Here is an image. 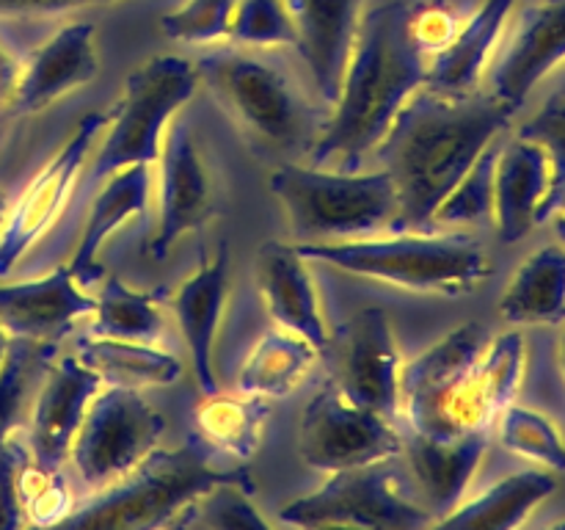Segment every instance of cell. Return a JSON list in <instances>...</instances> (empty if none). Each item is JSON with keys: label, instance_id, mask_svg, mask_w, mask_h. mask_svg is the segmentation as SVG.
<instances>
[{"label": "cell", "instance_id": "32", "mask_svg": "<svg viewBox=\"0 0 565 530\" xmlns=\"http://www.w3.org/2000/svg\"><path fill=\"white\" fill-rule=\"evenodd\" d=\"M163 293L132 290L119 276H108L99 287L94 307L92 335L119 337V340H152L163 331Z\"/></svg>", "mask_w": 565, "mask_h": 530}, {"label": "cell", "instance_id": "41", "mask_svg": "<svg viewBox=\"0 0 565 530\" xmlns=\"http://www.w3.org/2000/svg\"><path fill=\"white\" fill-rule=\"evenodd\" d=\"M28 462L25 442L17 439L14 434L0 442V530L20 528L22 506L20 491H17V478H20L22 464Z\"/></svg>", "mask_w": 565, "mask_h": 530}, {"label": "cell", "instance_id": "4", "mask_svg": "<svg viewBox=\"0 0 565 530\" xmlns=\"http://www.w3.org/2000/svg\"><path fill=\"white\" fill-rule=\"evenodd\" d=\"M296 246L307 259L417 293L461 296L472 293L491 274L486 248L467 235L345 237L301 241Z\"/></svg>", "mask_w": 565, "mask_h": 530}, {"label": "cell", "instance_id": "13", "mask_svg": "<svg viewBox=\"0 0 565 530\" xmlns=\"http://www.w3.org/2000/svg\"><path fill=\"white\" fill-rule=\"evenodd\" d=\"M105 121H108V114H99V110L83 116L70 141L53 155V160L25 188L17 208L6 219L3 232H0V276L9 274L17 259L55 224L72 188H75L83 160L92 152V144L97 141L99 132L105 130Z\"/></svg>", "mask_w": 565, "mask_h": 530}, {"label": "cell", "instance_id": "7", "mask_svg": "<svg viewBox=\"0 0 565 530\" xmlns=\"http://www.w3.org/2000/svg\"><path fill=\"white\" fill-rule=\"evenodd\" d=\"M196 66L180 55H154L143 61L125 83L119 105L105 121V141L92 163V177H108L132 163L160 158L171 116L193 97Z\"/></svg>", "mask_w": 565, "mask_h": 530}, {"label": "cell", "instance_id": "25", "mask_svg": "<svg viewBox=\"0 0 565 530\" xmlns=\"http://www.w3.org/2000/svg\"><path fill=\"white\" fill-rule=\"evenodd\" d=\"M149 188H152L149 163H132L108 174V182H105V188L97 193L92 210H88V221L81 235V243H77L75 254H72L70 271L77 285L92 287L103 279L99 248L127 219L147 213Z\"/></svg>", "mask_w": 565, "mask_h": 530}, {"label": "cell", "instance_id": "47", "mask_svg": "<svg viewBox=\"0 0 565 530\" xmlns=\"http://www.w3.org/2000/svg\"><path fill=\"white\" fill-rule=\"evenodd\" d=\"M6 219H9V199H6V193L0 191V226L6 224Z\"/></svg>", "mask_w": 565, "mask_h": 530}, {"label": "cell", "instance_id": "28", "mask_svg": "<svg viewBox=\"0 0 565 530\" xmlns=\"http://www.w3.org/2000/svg\"><path fill=\"white\" fill-rule=\"evenodd\" d=\"M77 359L110 386H163L182 375V362L174 353L147 346L143 340L88 335L77 342Z\"/></svg>", "mask_w": 565, "mask_h": 530}, {"label": "cell", "instance_id": "45", "mask_svg": "<svg viewBox=\"0 0 565 530\" xmlns=\"http://www.w3.org/2000/svg\"><path fill=\"white\" fill-rule=\"evenodd\" d=\"M555 235L561 237V243L565 246V202L555 210Z\"/></svg>", "mask_w": 565, "mask_h": 530}, {"label": "cell", "instance_id": "18", "mask_svg": "<svg viewBox=\"0 0 565 530\" xmlns=\"http://www.w3.org/2000/svg\"><path fill=\"white\" fill-rule=\"evenodd\" d=\"M254 274L270 318L281 329L301 335L318 351H326L331 331L320 312V298L307 268V257L298 252L296 243H265L254 259Z\"/></svg>", "mask_w": 565, "mask_h": 530}, {"label": "cell", "instance_id": "12", "mask_svg": "<svg viewBox=\"0 0 565 530\" xmlns=\"http://www.w3.org/2000/svg\"><path fill=\"white\" fill-rule=\"evenodd\" d=\"M334 384L364 409L392 420L401 409V348L381 307H364L331 337Z\"/></svg>", "mask_w": 565, "mask_h": 530}, {"label": "cell", "instance_id": "31", "mask_svg": "<svg viewBox=\"0 0 565 530\" xmlns=\"http://www.w3.org/2000/svg\"><path fill=\"white\" fill-rule=\"evenodd\" d=\"M486 346H489L486 326L463 324L452 329L436 346H430L428 351L412 359L406 368H401V401L406 403L414 398L430 395V392L456 381L483 357Z\"/></svg>", "mask_w": 565, "mask_h": 530}, {"label": "cell", "instance_id": "35", "mask_svg": "<svg viewBox=\"0 0 565 530\" xmlns=\"http://www.w3.org/2000/svg\"><path fill=\"white\" fill-rule=\"evenodd\" d=\"M254 486L246 484H218L199 495L174 528H226V530H268L270 522L254 508Z\"/></svg>", "mask_w": 565, "mask_h": 530}, {"label": "cell", "instance_id": "11", "mask_svg": "<svg viewBox=\"0 0 565 530\" xmlns=\"http://www.w3.org/2000/svg\"><path fill=\"white\" fill-rule=\"evenodd\" d=\"M403 453V436L373 409L353 403L331 381L309 401L298 428V456L320 473L364 467Z\"/></svg>", "mask_w": 565, "mask_h": 530}, {"label": "cell", "instance_id": "26", "mask_svg": "<svg viewBox=\"0 0 565 530\" xmlns=\"http://www.w3.org/2000/svg\"><path fill=\"white\" fill-rule=\"evenodd\" d=\"M500 315L511 326H555L565 320V246L550 243L530 254L513 274Z\"/></svg>", "mask_w": 565, "mask_h": 530}, {"label": "cell", "instance_id": "23", "mask_svg": "<svg viewBox=\"0 0 565 530\" xmlns=\"http://www.w3.org/2000/svg\"><path fill=\"white\" fill-rule=\"evenodd\" d=\"M486 447H489L486 431H469V434L452 436V439L414 434L412 442H403L414 480L425 497V508L434 513L436 522L450 513L467 495V486L472 484L475 473L483 462Z\"/></svg>", "mask_w": 565, "mask_h": 530}, {"label": "cell", "instance_id": "19", "mask_svg": "<svg viewBox=\"0 0 565 530\" xmlns=\"http://www.w3.org/2000/svg\"><path fill=\"white\" fill-rule=\"evenodd\" d=\"M99 70L92 22H72L47 39L22 64L11 108L17 114H36L64 94L86 86Z\"/></svg>", "mask_w": 565, "mask_h": 530}, {"label": "cell", "instance_id": "42", "mask_svg": "<svg viewBox=\"0 0 565 530\" xmlns=\"http://www.w3.org/2000/svg\"><path fill=\"white\" fill-rule=\"evenodd\" d=\"M412 25H414V33H417L419 44L425 47V53L430 55L450 42L452 33L458 31L461 22H458V17L452 14L450 6L439 3V0H430V3L414 6Z\"/></svg>", "mask_w": 565, "mask_h": 530}, {"label": "cell", "instance_id": "38", "mask_svg": "<svg viewBox=\"0 0 565 530\" xmlns=\"http://www.w3.org/2000/svg\"><path fill=\"white\" fill-rule=\"evenodd\" d=\"M519 136L541 144L550 158V191H546L544 208H541V224L555 215V210L565 202V97H552Z\"/></svg>", "mask_w": 565, "mask_h": 530}, {"label": "cell", "instance_id": "6", "mask_svg": "<svg viewBox=\"0 0 565 530\" xmlns=\"http://www.w3.org/2000/svg\"><path fill=\"white\" fill-rule=\"evenodd\" d=\"M193 66L199 81L235 116L237 125L268 147H298L312 132L307 99L274 61L226 47L202 55Z\"/></svg>", "mask_w": 565, "mask_h": 530}, {"label": "cell", "instance_id": "9", "mask_svg": "<svg viewBox=\"0 0 565 530\" xmlns=\"http://www.w3.org/2000/svg\"><path fill=\"white\" fill-rule=\"evenodd\" d=\"M281 522L298 528H381L414 530L436 524L425 506L397 489V475L386 462L340 469L318 491L281 508Z\"/></svg>", "mask_w": 565, "mask_h": 530}, {"label": "cell", "instance_id": "40", "mask_svg": "<svg viewBox=\"0 0 565 530\" xmlns=\"http://www.w3.org/2000/svg\"><path fill=\"white\" fill-rule=\"evenodd\" d=\"M17 491H20L22 513L33 524H55L70 517L72 491L61 469H47L31 458L22 464Z\"/></svg>", "mask_w": 565, "mask_h": 530}, {"label": "cell", "instance_id": "22", "mask_svg": "<svg viewBox=\"0 0 565 530\" xmlns=\"http://www.w3.org/2000/svg\"><path fill=\"white\" fill-rule=\"evenodd\" d=\"M550 191V158L544 147L516 136L500 147L494 171V221L502 243H516L541 224Z\"/></svg>", "mask_w": 565, "mask_h": 530}, {"label": "cell", "instance_id": "48", "mask_svg": "<svg viewBox=\"0 0 565 530\" xmlns=\"http://www.w3.org/2000/svg\"><path fill=\"white\" fill-rule=\"evenodd\" d=\"M561 368H563V375H565V331H563V340H561Z\"/></svg>", "mask_w": 565, "mask_h": 530}, {"label": "cell", "instance_id": "36", "mask_svg": "<svg viewBox=\"0 0 565 530\" xmlns=\"http://www.w3.org/2000/svg\"><path fill=\"white\" fill-rule=\"evenodd\" d=\"M50 353L53 342L22 340V337L9 340V351L0 362V442L14 431L33 373L47 362Z\"/></svg>", "mask_w": 565, "mask_h": 530}, {"label": "cell", "instance_id": "17", "mask_svg": "<svg viewBox=\"0 0 565 530\" xmlns=\"http://www.w3.org/2000/svg\"><path fill=\"white\" fill-rule=\"evenodd\" d=\"M103 379L77 357H64L47 370L31 417V458L47 469H61L83 423L88 403L97 395Z\"/></svg>", "mask_w": 565, "mask_h": 530}, {"label": "cell", "instance_id": "8", "mask_svg": "<svg viewBox=\"0 0 565 530\" xmlns=\"http://www.w3.org/2000/svg\"><path fill=\"white\" fill-rule=\"evenodd\" d=\"M527 362V348L519 331H505L489 340L483 357L430 395L406 401L414 434L452 439L469 431H486L519 392Z\"/></svg>", "mask_w": 565, "mask_h": 530}, {"label": "cell", "instance_id": "24", "mask_svg": "<svg viewBox=\"0 0 565 530\" xmlns=\"http://www.w3.org/2000/svg\"><path fill=\"white\" fill-rule=\"evenodd\" d=\"M516 0H483L467 22L458 25L450 42L428 55L425 86L445 94H472L489 66Z\"/></svg>", "mask_w": 565, "mask_h": 530}, {"label": "cell", "instance_id": "27", "mask_svg": "<svg viewBox=\"0 0 565 530\" xmlns=\"http://www.w3.org/2000/svg\"><path fill=\"white\" fill-rule=\"evenodd\" d=\"M557 480L544 469H524L497 480L491 489L469 502H458L450 513L439 519L441 528H478V530H511L524 524V519L555 495Z\"/></svg>", "mask_w": 565, "mask_h": 530}, {"label": "cell", "instance_id": "34", "mask_svg": "<svg viewBox=\"0 0 565 530\" xmlns=\"http://www.w3.org/2000/svg\"><path fill=\"white\" fill-rule=\"evenodd\" d=\"M500 147L502 144L494 138L478 155L467 174L436 208L434 221H441V224H483V221L494 219V171Z\"/></svg>", "mask_w": 565, "mask_h": 530}, {"label": "cell", "instance_id": "46", "mask_svg": "<svg viewBox=\"0 0 565 530\" xmlns=\"http://www.w3.org/2000/svg\"><path fill=\"white\" fill-rule=\"evenodd\" d=\"M9 331L3 329V324H0V362H3V357H6V351H9Z\"/></svg>", "mask_w": 565, "mask_h": 530}, {"label": "cell", "instance_id": "29", "mask_svg": "<svg viewBox=\"0 0 565 530\" xmlns=\"http://www.w3.org/2000/svg\"><path fill=\"white\" fill-rule=\"evenodd\" d=\"M318 348L301 335L279 329L254 346L237 375V390L259 398H285L303 381L318 359Z\"/></svg>", "mask_w": 565, "mask_h": 530}, {"label": "cell", "instance_id": "49", "mask_svg": "<svg viewBox=\"0 0 565 530\" xmlns=\"http://www.w3.org/2000/svg\"><path fill=\"white\" fill-rule=\"evenodd\" d=\"M557 97H565V81H563V86H561V92H557Z\"/></svg>", "mask_w": 565, "mask_h": 530}, {"label": "cell", "instance_id": "15", "mask_svg": "<svg viewBox=\"0 0 565 530\" xmlns=\"http://www.w3.org/2000/svg\"><path fill=\"white\" fill-rule=\"evenodd\" d=\"M565 61V0H539L516 22L491 70V94L522 108L527 94Z\"/></svg>", "mask_w": 565, "mask_h": 530}, {"label": "cell", "instance_id": "16", "mask_svg": "<svg viewBox=\"0 0 565 530\" xmlns=\"http://www.w3.org/2000/svg\"><path fill=\"white\" fill-rule=\"evenodd\" d=\"M97 298L83 293L70 265H58L42 279L0 285V324L9 337L53 342L94 312Z\"/></svg>", "mask_w": 565, "mask_h": 530}, {"label": "cell", "instance_id": "1", "mask_svg": "<svg viewBox=\"0 0 565 530\" xmlns=\"http://www.w3.org/2000/svg\"><path fill=\"white\" fill-rule=\"evenodd\" d=\"M516 108L494 94L419 88L373 149L397 193V226H423L478 155L511 125Z\"/></svg>", "mask_w": 565, "mask_h": 530}, {"label": "cell", "instance_id": "21", "mask_svg": "<svg viewBox=\"0 0 565 530\" xmlns=\"http://www.w3.org/2000/svg\"><path fill=\"white\" fill-rule=\"evenodd\" d=\"M226 276H230V248L221 243L213 259H202L196 274L188 276L171 296V309L180 324L182 340L193 359V375L202 395L218 392L215 381V335L226 304Z\"/></svg>", "mask_w": 565, "mask_h": 530}, {"label": "cell", "instance_id": "30", "mask_svg": "<svg viewBox=\"0 0 565 530\" xmlns=\"http://www.w3.org/2000/svg\"><path fill=\"white\" fill-rule=\"evenodd\" d=\"M268 414V398L248 395V392H237V395L210 392L196 409L199 436L213 451L248 462L257 453Z\"/></svg>", "mask_w": 565, "mask_h": 530}, {"label": "cell", "instance_id": "3", "mask_svg": "<svg viewBox=\"0 0 565 530\" xmlns=\"http://www.w3.org/2000/svg\"><path fill=\"white\" fill-rule=\"evenodd\" d=\"M213 453L199 434L188 436L174 451H152L86 506L72 508L64 522L72 528H174L180 513L213 486H254L246 467H215Z\"/></svg>", "mask_w": 565, "mask_h": 530}, {"label": "cell", "instance_id": "43", "mask_svg": "<svg viewBox=\"0 0 565 530\" xmlns=\"http://www.w3.org/2000/svg\"><path fill=\"white\" fill-rule=\"evenodd\" d=\"M99 3H116V0H0V14H58V11Z\"/></svg>", "mask_w": 565, "mask_h": 530}, {"label": "cell", "instance_id": "5", "mask_svg": "<svg viewBox=\"0 0 565 530\" xmlns=\"http://www.w3.org/2000/svg\"><path fill=\"white\" fill-rule=\"evenodd\" d=\"M268 186L287 210L298 243L373 235L397 215L395 182L384 169L356 174L281 163L270 171Z\"/></svg>", "mask_w": 565, "mask_h": 530}, {"label": "cell", "instance_id": "39", "mask_svg": "<svg viewBox=\"0 0 565 530\" xmlns=\"http://www.w3.org/2000/svg\"><path fill=\"white\" fill-rule=\"evenodd\" d=\"M230 42L246 44V47L296 44V22L285 0H237Z\"/></svg>", "mask_w": 565, "mask_h": 530}, {"label": "cell", "instance_id": "20", "mask_svg": "<svg viewBox=\"0 0 565 530\" xmlns=\"http://www.w3.org/2000/svg\"><path fill=\"white\" fill-rule=\"evenodd\" d=\"M296 22V47L326 103L340 97L359 31V0H285Z\"/></svg>", "mask_w": 565, "mask_h": 530}, {"label": "cell", "instance_id": "10", "mask_svg": "<svg viewBox=\"0 0 565 530\" xmlns=\"http://www.w3.org/2000/svg\"><path fill=\"white\" fill-rule=\"evenodd\" d=\"M163 414L130 386H99L72 442V458L94 489L116 484L158 447Z\"/></svg>", "mask_w": 565, "mask_h": 530}, {"label": "cell", "instance_id": "2", "mask_svg": "<svg viewBox=\"0 0 565 530\" xmlns=\"http://www.w3.org/2000/svg\"><path fill=\"white\" fill-rule=\"evenodd\" d=\"M412 3H384L359 20L356 44L334 114L312 147L315 166L356 171L403 105L428 81V53L412 25Z\"/></svg>", "mask_w": 565, "mask_h": 530}, {"label": "cell", "instance_id": "33", "mask_svg": "<svg viewBox=\"0 0 565 530\" xmlns=\"http://www.w3.org/2000/svg\"><path fill=\"white\" fill-rule=\"evenodd\" d=\"M500 439L516 456L544 464L552 473H565V442L546 414L508 403L500 414Z\"/></svg>", "mask_w": 565, "mask_h": 530}, {"label": "cell", "instance_id": "44", "mask_svg": "<svg viewBox=\"0 0 565 530\" xmlns=\"http://www.w3.org/2000/svg\"><path fill=\"white\" fill-rule=\"evenodd\" d=\"M22 64L9 53V50L0 44V108L3 105H11V97H14L17 81H20Z\"/></svg>", "mask_w": 565, "mask_h": 530}, {"label": "cell", "instance_id": "37", "mask_svg": "<svg viewBox=\"0 0 565 530\" xmlns=\"http://www.w3.org/2000/svg\"><path fill=\"white\" fill-rule=\"evenodd\" d=\"M235 6L237 0H185L160 14V31L166 39L185 44L230 42Z\"/></svg>", "mask_w": 565, "mask_h": 530}, {"label": "cell", "instance_id": "14", "mask_svg": "<svg viewBox=\"0 0 565 530\" xmlns=\"http://www.w3.org/2000/svg\"><path fill=\"white\" fill-rule=\"evenodd\" d=\"M160 213L149 241L152 257L163 259L177 241L199 230L213 215V177L199 149L191 121L180 119L166 132L160 147Z\"/></svg>", "mask_w": 565, "mask_h": 530}]
</instances>
